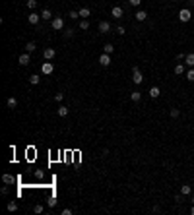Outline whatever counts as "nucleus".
I'll use <instances>...</instances> for the list:
<instances>
[{"mask_svg":"<svg viewBox=\"0 0 194 215\" xmlns=\"http://www.w3.org/2000/svg\"><path fill=\"white\" fill-rule=\"evenodd\" d=\"M132 81H134L136 85H140L144 81V76H142V72H140L138 66H134V68H132Z\"/></svg>","mask_w":194,"mask_h":215,"instance_id":"f257e3e1","label":"nucleus"},{"mask_svg":"<svg viewBox=\"0 0 194 215\" xmlns=\"http://www.w3.org/2000/svg\"><path fill=\"white\" fill-rule=\"evenodd\" d=\"M190 18H192V12H190L188 8H183L179 12V19L183 21V24H186V21H190Z\"/></svg>","mask_w":194,"mask_h":215,"instance_id":"f03ea898","label":"nucleus"},{"mask_svg":"<svg viewBox=\"0 0 194 215\" xmlns=\"http://www.w3.org/2000/svg\"><path fill=\"white\" fill-rule=\"evenodd\" d=\"M51 27L56 29V31L64 29V19H62V18H52V19H51Z\"/></svg>","mask_w":194,"mask_h":215,"instance_id":"7ed1b4c3","label":"nucleus"},{"mask_svg":"<svg viewBox=\"0 0 194 215\" xmlns=\"http://www.w3.org/2000/svg\"><path fill=\"white\" fill-rule=\"evenodd\" d=\"M18 64H19V66H29V64H31V56H29V52H23V54H19Z\"/></svg>","mask_w":194,"mask_h":215,"instance_id":"20e7f679","label":"nucleus"},{"mask_svg":"<svg viewBox=\"0 0 194 215\" xmlns=\"http://www.w3.org/2000/svg\"><path fill=\"white\" fill-rule=\"evenodd\" d=\"M52 72H55V66H52V62H43V64H41V74L49 76V74H52Z\"/></svg>","mask_w":194,"mask_h":215,"instance_id":"39448f33","label":"nucleus"},{"mask_svg":"<svg viewBox=\"0 0 194 215\" xmlns=\"http://www.w3.org/2000/svg\"><path fill=\"white\" fill-rule=\"evenodd\" d=\"M111 16H113V18H116V19H122V16H124V10L120 8V6H113Z\"/></svg>","mask_w":194,"mask_h":215,"instance_id":"423d86ee","label":"nucleus"},{"mask_svg":"<svg viewBox=\"0 0 194 215\" xmlns=\"http://www.w3.org/2000/svg\"><path fill=\"white\" fill-rule=\"evenodd\" d=\"M39 19H41V14H37V12H31V14L27 16V21H29L31 25H37Z\"/></svg>","mask_w":194,"mask_h":215,"instance_id":"0eeeda50","label":"nucleus"},{"mask_svg":"<svg viewBox=\"0 0 194 215\" xmlns=\"http://www.w3.org/2000/svg\"><path fill=\"white\" fill-rule=\"evenodd\" d=\"M55 56H56L55 49H45V51H43V58H45V60H52Z\"/></svg>","mask_w":194,"mask_h":215,"instance_id":"6e6552de","label":"nucleus"},{"mask_svg":"<svg viewBox=\"0 0 194 215\" xmlns=\"http://www.w3.org/2000/svg\"><path fill=\"white\" fill-rule=\"evenodd\" d=\"M99 64H101V66H105V68H107V66L111 64V54H107V52H103V54L99 56Z\"/></svg>","mask_w":194,"mask_h":215,"instance_id":"1a4fd4ad","label":"nucleus"},{"mask_svg":"<svg viewBox=\"0 0 194 215\" xmlns=\"http://www.w3.org/2000/svg\"><path fill=\"white\" fill-rule=\"evenodd\" d=\"M109 31H111V24H109V21H99V33L105 35V33H109Z\"/></svg>","mask_w":194,"mask_h":215,"instance_id":"9d476101","label":"nucleus"},{"mask_svg":"<svg viewBox=\"0 0 194 215\" xmlns=\"http://www.w3.org/2000/svg\"><path fill=\"white\" fill-rule=\"evenodd\" d=\"M148 93H149V97H152V99H157V97H159V95H161V89L157 87V85H153V87L149 89Z\"/></svg>","mask_w":194,"mask_h":215,"instance_id":"9b49d317","label":"nucleus"},{"mask_svg":"<svg viewBox=\"0 0 194 215\" xmlns=\"http://www.w3.org/2000/svg\"><path fill=\"white\" fill-rule=\"evenodd\" d=\"M136 19H138V21H146V19H148V12H146V10H138V12H136Z\"/></svg>","mask_w":194,"mask_h":215,"instance_id":"f8f14e48","label":"nucleus"},{"mask_svg":"<svg viewBox=\"0 0 194 215\" xmlns=\"http://www.w3.org/2000/svg\"><path fill=\"white\" fill-rule=\"evenodd\" d=\"M185 62H186V66L194 68V52H188V54L185 56Z\"/></svg>","mask_w":194,"mask_h":215,"instance_id":"ddd939ff","label":"nucleus"},{"mask_svg":"<svg viewBox=\"0 0 194 215\" xmlns=\"http://www.w3.org/2000/svg\"><path fill=\"white\" fill-rule=\"evenodd\" d=\"M39 81H41V76H39V74H31V76H29V84H31V85H37Z\"/></svg>","mask_w":194,"mask_h":215,"instance_id":"4468645a","label":"nucleus"},{"mask_svg":"<svg viewBox=\"0 0 194 215\" xmlns=\"http://www.w3.org/2000/svg\"><path fill=\"white\" fill-rule=\"evenodd\" d=\"M6 105H8V109H16V107H18V99H16V97H8Z\"/></svg>","mask_w":194,"mask_h":215,"instance_id":"2eb2a0df","label":"nucleus"},{"mask_svg":"<svg viewBox=\"0 0 194 215\" xmlns=\"http://www.w3.org/2000/svg\"><path fill=\"white\" fill-rule=\"evenodd\" d=\"M80 12V19H88L89 18V8H82V10H78Z\"/></svg>","mask_w":194,"mask_h":215,"instance_id":"dca6fc26","label":"nucleus"},{"mask_svg":"<svg viewBox=\"0 0 194 215\" xmlns=\"http://www.w3.org/2000/svg\"><path fill=\"white\" fill-rule=\"evenodd\" d=\"M14 180H16V178L12 176V174H4V176H2V182H4V184H14Z\"/></svg>","mask_w":194,"mask_h":215,"instance_id":"f3484780","label":"nucleus"},{"mask_svg":"<svg viewBox=\"0 0 194 215\" xmlns=\"http://www.w3.org/2000/svg\"><path fill=\"white\" fill-rule=\"evenodd\" d=\"M130 99H132L134 103H138L140 99H142V93H140V91H132V93H130Z\"/></svg>","mask_w":194,"mask_h":215,"instance_id":"a211bd4d","label":"nucleus"},{"mask_svg":"<svg viewBox=\"0 0 194 215\" xmlns=\"http://www.w3.org/2000/svg\"><path fill=\"white\" fill-rule=\"evenodd\" d=\"M190 192H192V186H186L185 184V186L180 188V194H183V196H190Z\"/></svg>","mask_w":194,"mask_h":215,"instance_id":"6ab92c4d","label":"nucleus"},{"mask_svg":"<svg viewBox=\"0 0 194 215\" xmlns=\"http://www.w3.org/2000/svg\"><path fill=\"white\" fill-rule=\"evenodd\" d=\"M41 18L43 19H52V12H51V10H43V12H41Z\"/></svg>","mask_w":194,"mask_h":215,"instance_id":"aec40b11","label":"nucleus"},{"mask_svg":"<svg viewBox=\"0 0 194 215\" xmlns=\"http://www.w3.org/2000/svg\"><path fill=\"white\" fill-rule=\"evenodd\" d=\"M35 49H37V45H35V43H33V41H29L27 45H25V52H33V51H35Z\"/></svg>","mask_w":194,"mask_h":215,"instance_id":"412c9836","label":"nucleus"},{"mask_svg":"<svg viewBox=\"0 0 194 215\" xmlns=\"http://www.w3.org/2000/svg\"><path fill=\"white\" fill-rule=\"evenodd\" d=\"M80 29H89V19H80Z\"/></svg>","mask_w":194,"mask_h":215,"instance_id":"4be33fe9","label":"nucleus"},{"mask_svg":"<svg viewBox=\"0 0 194 215\" xmlns=\"http://www.w3.org/2000/svg\"><path fill=\"white\" fill-rule=\"evenodd\" d=\"M175 74H177V76L185 74V66H183V64H177V66H175Z\"/></svg>","mask_w":194,"mask_h":215,"instance_id":"5701e85b","label":"nucleus"},{"mask_svg":"<svg viewBox=\"0 0 194 215\" xmlns=\"http://www.w3.org/2000/svg\"><path fill=\"white\" fill-rule=\"evenodd\" d=\"M66 114H68V107H64V105L58 107V116H66Z\"/></svg>","mask_w":194,"mask_h":215,"instance_id":"b1692460","label":"nucleus"},{"mask_svg":"<svg viewBox=\"0 0 194 215\" xmlns=\"http://www.w3.org/2000/svg\"><path fill=\"white\" fill-rule=\"evenodd\" d=\"M27 8H29V10H31V12H33V10L37 8V0H27Z\"/></svg>","mask_w":194,"mask_h":215,"instance_id":"393cba45","label":"nucleus"},{"mask_svg":"<svg viewBox=\"0 0 194 215\" xmlns=\"http://www.w3.org/2000/svg\"><path fill=\"white\" fill-rule=\"evenodd\" d=\"M6 207H8V211H18V204H16V201H10Z\"/></svg>","mask_w":194,"mask_h":215,"instance_id":"a878e982","label":"nucleus"},{"mask_svg":"<svg viewBox=\"0 0 194 215\" xmlns=\"http://www.w3.org/2000/svg\"><path fill=\"white\" fill-rule=\"evenodd\" d=\"M169 114H171V118H179L180 116V111H179V109H171V112H169Z\"/></svg>","mask_w":194,"mask_h":215,"instance_id":"bb28decb","label":"nucleus"},{"mask_svg":"<svg viewBox=\"0 0 194 215\" xmlns=\"http://www.w3.org/2000/svg\"><path fill=\"white\" fill-rule=\"evenodd\" d=\"M186 80H188V81H194V68H190V70L186 72Z\"/></svg>","mask_w":194,"mask_h":215,"instance_id":"cd10ccee","label":"nucleus"},{"mask_svg":"<svg viewBox=\"0 0 194 215\" xmlns=\"http://www.w3.org/2000/svg\"><path fill=\"white\" fill-rule=\"evenodd\" d=\"M64 37L66 39H72V37H74V29H64Z\"/></svg>","mask_w":194,"mask_h":215,"instance_id":"c85d7f7f","label":"nucleus"},{"mask_svg":"<svg viewBox=\"0 0 194 215\" xmlns=\"http://www.w3.org/2000/svg\"><path fill=\"white\" fill-rule=\"evenodd\" d=\"M70 18H72V19H80V12H78V10H72V12H70Z\"/></svg>","mask_w":194,"mask_h":215,"instance_id":"c756f323","label":"nucleus"},{"mask_svg":"<svg viewBox=\"0 0 194 215\" xmlns=\"http://www.w3.org/2000/svg\"><path fill=\"white\" fill-rule=\"evenodd\" d=\"M113 51H115V47H113L111 43H109V45H105V52H107V54H111Z\"/></svg>","mask_w":194,"mask_h":215,"instance_id":"7c9ffc66","label":"nucleus"},{"mask_svg":"<svg viewBox=\"0 0 194 215\" xmlns=\"http://www.w3.org/2000/svg\"><path fill=\"white\" fill-rule=\"evenodd\" d=\"M33 211H35V213H43V206H41V204H37V206L33 207Z\"/></svg>","mask_w":194,"mask_h":215,"instance_id":"2f4dec72","label":"nucleus"},{"mask_svg":"<svg viewBox=\"0 0 194 215\" xmlns=\"http://www.w3.org/2000/svg\"><path fill=\"white\" fill-rule=\"evenodd\" d=\"M116 33H119V35H124V33H126V29L122 27V25H119V27H116Z\"/></svg>","mask_w":194,"mask_h":215,"instance_id":"473e14b6","label":"nucleus"},{"mask_svg":"<svg viewBox=\"0 0 194 215\" xmlns=\"http://www.w3.org/2000/svg\"><path fill=\"white\" fill-rule=\"evenodd\" d=\"M62 99H64V93H56L55 95V101H56V103H58V101H62Z\"/></svg>","mask_w":194,"mask_h":215,"instance_id":"72a5a7b5","label":"nucleus"},{"mask_svg":"<svg viewBox=\"0 0 194 215\" xmlns=\"http://www.w3.org/2000/svg\"><path fill=\"white\" fill-rule=\"evenodd\" d=\"M140 2H142V0H128L130 6H140Z\"/></svg>","mask_w":194,"mask_h":215,"instance_id":"f704fd0d","label":"nucleus"},{"mask_svg":"<svg viewBox=\"0 0 194 215\" xmlns=\"http://www.w3.org/2000/svg\"><path fill=\"white\" fill-rule=\"evenodd\" d=\"M49 206H51V207L56 206V198H49Z\"/></svg>","mask_w":194,"mask_h":215,"instance_id":"c9c22d12","label":"nucleus"},{"mask_svg":"<svg viewBox=\"0 0 194 215\" xmlns=\"http://www.w3.org/2000/svg\"><path fill=\"white\" fill-rule=\"evenodd\" d=\"M72 213H74V211L68 209V207H66V209H62V215H72Z\"/></svg>","mask_w":194,"mask_h":215,"instance_id":"e433bc0d","label":"nucleus"},{"mask_svg":"<svg viewBox=\"0 0 194 215\" xmlns=\"http://www.w3.org/2000/svg\"><path fill=\"white\" fill-rule=\"evenodd\" d=\"M152 211H153V213H159L161 209H159V206H153V207H152Z\"/></svg>","mask_w":194,"mask_h":215,"instance_id":"4c0bfd02","label":"nucleus"},{"mask_svg":"<svg viewBox=\"0 0 194 215\" xmlns=\"http://www.w3.org/2000/svg\"><path fill=\"white\" fill-rule=\"evenodd\" d=\"M190 215H194V206H192V207H190Z\"/></svg>","mask_w":194,"mask_h":215,"instance_id":"58836bf2","label":"nucleus"},{"mask_svg":"<svg viewBox=\"0 0 194 215\" xmlns=\"http://www.w3.org/2000/svg\"><path fill=\"white\" fill-rule=\"evenodd\" d=\"M190 201H192V206H194V198H192V200H190Z\"/></svg>","mask_w":194,"mask_h":215,"instance_id":"ea45409f","label":"nucleus"},{"mask_svg":"<svg viewBox=\"0 0 194 215\" xmlns=\"http://www.w3.org/2000/svg\"><path fill=\"white\" fill-rule=\"evenodd\" d=\"M173 2H179V0H173Z\"/></svg>","mask_w":194,"mask_h":215,"instance_id":"a19ab883","label":"nucleus"},{"mask_svg":"<svg viewBox=\"0 0 194 215\" xmlns=\"http://www.w3.org/2000/svg\"><path fill=\"white\" fill-rule=\"evenodd\" d=\"M192 190H194V184H192Z\"/></svg>","mask_w":194,"mask_h":215,"instance_id":"79ce46f5","label":"nucleus"}]
</instances>
